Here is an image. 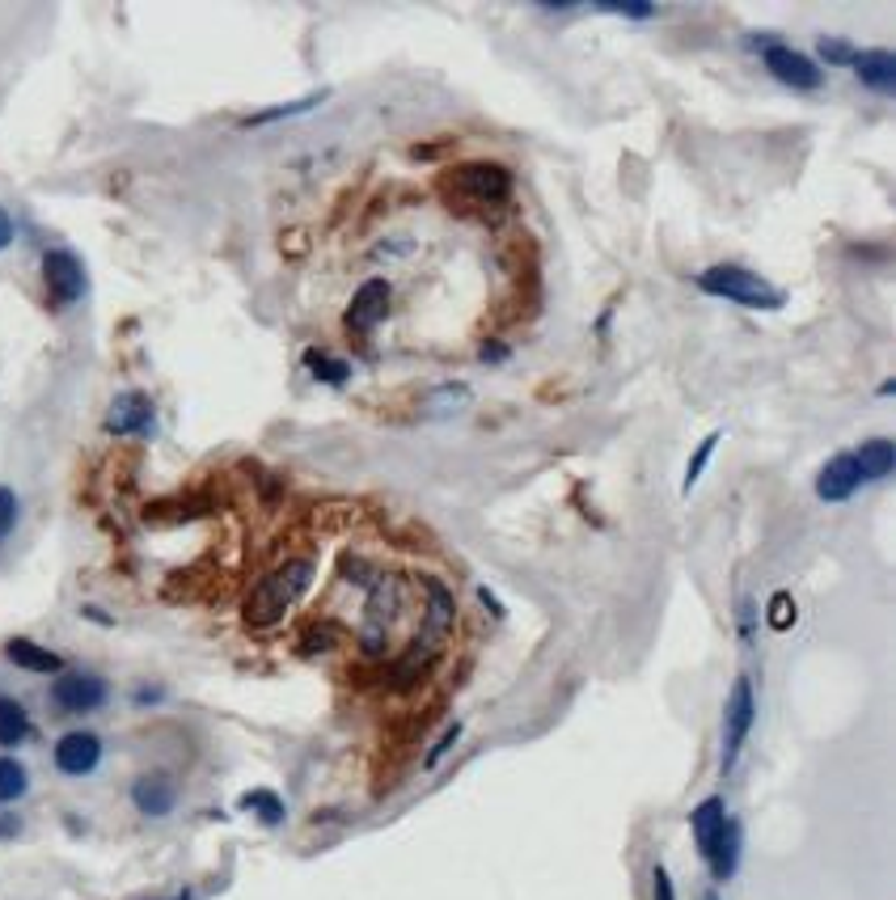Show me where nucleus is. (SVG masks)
Returning a JSON list of instances; mask_svg holds the SVG:
<instances>
[{"label": "nucleus", "mask_w": 896, "mask_h": 900, "mask_svg": "<svg viewBox=\"0 0 896 900\" xmlns=\"http://www.w3.org/2000/svg\"><path fill=\"white\" fill-rule=\"evenodd\" d=\"M309 584H313V558H309V554L284 558L279 567H272V571L250 588V597H245V604H242L245 626L250 630L279 626V622L288 618V609L309 592Z\"/></svg>", "instance_id": "f257e3e1"}, {"label": "nucleus", "mask_w": 896, "mask_h": 900, "mask_svg": "<svg viewBox=\"0 0 896 900\" xmlns=\"http://www.w3.org/2000/svg\"><path fill=\"white\" fill-rule=\"evenodd\" d=\"M402 609H407V579L380 567L377 579L364 588V618H359V652L368 659H380L389 652L394 626L402 622Z\"/></svg>", "instance_id": "f03ea898"}, {"label": "nucleus", "mask_w": 896, "mask_h": 900, "mask_svg": "<svg viewBox=\"0 0 896 900\" xmlns=\"http://www.w3.org/2000/svg\"><path fill=\"white\" fill-rule=\"evenodd\" d=\"M698 288L719 300L744 304V309H765V313L783 309V300H787L770 279L744 271V267H735V263H715V267H707V271L698 275Z\"/></svg>", "instance_id": "7ed1b4c3"}, {"label": "nucleus", "mask_w": 896, "mask_h": 900, "mask_svg": "<svg viewBox=\"0 0 896 900\" xmlns=\"http://www.w3.org/2000/svg\"><path fill=\"white\" fill-rule=\"evenodd\" d=\"M440 187L449 195H457L462 203H508L512 191H517V178L512 169L499 162H462L453 169H444Z\"/></svg>", "instance_id": "20e7f679"}, {"label": "nucleus", "mask_w": 896, "mask_h": 900, "mask_svg": "<svg viewBox=\"0 0 896 900\" xmlns=\"http://www.w3.org/2000/svg\"><path fill=\"white\" fill-rule=\"evenodd\" d=\"M753 719H757L753 681H749V677H735L732 698H728V707H723V774L740 762L744 740H749V732H753Z\"/></svg>", "instance_id": "39448f33"}, {"label": "nucleus", "mask_w": 896, "mask_h": 900, "mask_svg": "<svg viewBox=\"0 0 896 900\" xmlns=\"http://www.w3.org/2000/svg\"><path fill=\"white\" fill-rule=\"evenodd\" d=\"M107 698L110 685L98 673H59L52 681V707L59 714H93L107 707Z\"/></svg>", "instance_id": "423d86ee"}, {"label": "nucleus", "mask_w": 896, "mask_h": 900, "mask_svg": "<svg viewBox=\"0 0 896 900\" xmlns=\"http://www.w3.org/2000/svg\"><path fill=\"white\" fill-rule=\"evenodd\" d=\"M761 64H765V73H770L774 81L787 85V89L812 93V89L825 85V73H820V64H816L812 55L795 52V47H783V43L765 47V52H761Z\"/></svg>", "instance_id": "0eeeda50"}, {"label": "nucleus", "mask_w": 896, "mask_h": 900, "mask_svg": "<svg viewBox=\"0 0 896 900\" xmlns=\"http://www.w3.org/2000/svg\"><path fill=\"white\" fill-rule=\"evenodd\" d=\"M43 284H47V297H52L59 309L77 304V300L85 297V288H89L81 258H77L73 249H47V254H43Z\"/></svg>", "instance_id": "6e6552de"}, {"label": "nucleus", "mask_w": 896, "mask_h": 900, "mask_svg": "<svg viewBox=\"0 0 896 900\" xmlns=\"http://www.w3.org/2000/svg\"><path fill=\"white\" fill-rule=\"evenodd\" d=\"M385 313H389V284H385L380 275H373V279H364L352 292V304H347V313H343V326H347V334L364 338V334H373V330L385 322Z\"/></svg>", "instance_id": "1a4fd4ad"}, {"label": "nucleus", "mask_w": 896, "mask_h": 900, "mask_svg": "<svg viewBox=\"0 0 896 900\" xmlns=\"http://www.w3.org/2000/svg\"><path fill=\"white\" fill-rule=\"evenodd\" d=\"M52 762H55L59 774H68V778H85V774H93V769L102 765V736H98V732H85V727H77V732H64V736L55 740Z\"/></svg>", "instance_id": "9d476101"}, {"label": "nucleus", "mask_w": 896, "mask_h": 900, "mask_svg": "<svg viewBox=\"0 0 896 900\" xmlns=\"http://www.w3.org/2000/svg\"><path fill=\"white\" fill-rule=\"evenodd\" d=\"M157 427V410L144 393H119L107 410V432L110 436H153Z\"/></svg>", "instance_id": "9b49d317"}, {"label": "nucleus", "mask_w": 896, "mask_h": 900, "mask_svg": "<svg viewBox=\"0 0 896 900\" xmlns=\"http://www.w3.org/2000/svg\"><path fill=\"white\" fill-rule=\"evenodd\" d=\"M132 803H136L140 816L162 820V816H169V812L178 808V787H174V778H169V774H162V769H148V774H140L136 782H132Z\"/></svg>", "instance_id": "f8f14e48"}, {"label": "nucleus", "mask_w": 896, "mask_h": 900, "mask_svg": "<svg viewBox=\"0 0 896 900\" xmlns=\"http://www.w3.org/2000/svg\"><path fill=\"white\" fill-rule=\"evenodd\" d=\"M859 487H863V478H859V465H854L850 453L829 457V462L820 465V474H816V495L825 503H845Z\"/></svg>", "instance_id": "ddd939ff"}, {"label": "nucleus", "mask_w": 896, "mask_h": 900, "mask_svg": "<svg viewBox=\"0 0 896 900\" xmlns=\"http://www.w3.org/2000/svg\"><path fill=\"white\" fill-rule=\"evenodd\" d=\"M4 659L22 673H43V677H59L64 673V655L52 647H38L34 638H9L4 643Z\"/></svg>", "instance_id": "4468645a"}, {"label": "nucleus", "mask_w": 896, "mask_h": 900, "mask_svg": "<svg viewBox=\"0 0 896 900\" xmlns=\"http://www.w3.org/2000/svg\"><path fill=\"white\" fill-rule=\"evenodd\" d=\"M859 81L875 89V93H896V55L884 52V47H871V52H854V64Z\"/></svg>", "instance_id": "2eb2a0df"}, {"label": "nucleus", "mask_w": 896, "mask_h": 900, "mask_svg": "<svg viewBox=\"0 0 896 900\" xmlns=\"http://www.w3.org/2000/svg\"><path fill=\"white\" fill-rule=\"evenodd\" d=\"M740 837H744V829H740V820H723V829H719V837H715V846H710L707 863H710V875L715 879H732L735 867H740Z\"/></svg>", "instance_id": "dca6fc26"}, {"label": "nucleus", "mask_w": 896, "mask_h": 900, "mask_svg": "<svg viewBox=\"0 0 896 900\" xmlns=\"http://www.w3.org/2000/svg\"><path fill=\"white\" fill-rule=\"evenodd\" d=\"M723 820H728V803H723V795H710V799H703V803L694 808L689 829H694V842H698V854H703V858H707L710 846H715V837H719Z\"/></svg>", "instance_id": "f3484780"}, {"label": "nucleus", "mask_w": 896, "mask_h": 900, "mask_svg": "<svg viewBox=\"0 0 896 900\" xmlns=\"http://www.w3.org/2000/svg\"><path fill=\"white\" fill-rule=\"evenodd\" d=\"M854 457V465H859V478L863 482H880V478H888L896 469V444L893 440H867V444H859V453H850Z\"/></svg>", "instance_id": "a211bd4d"}, {"label": "nucleus", "mask_w": 896, "mask_h": 900, "mask_svg": "<svg viewBox=\"0 0 896 900\" xmlns=\"http://www.w3.org/2000/svg\"><path fill=\"white\" fill-rule=\"evenodd\" d=\"M30 732H34V723H30L26 707H22L18 698L0 693V748H18V744H26Z\"/></svg>", "instance_id": "6ab92c4d"}, {"label": "nucleus", "mask_w": 896, "mask_h": 900, "mask_svg": "<svg viewBox=\"0 0 896 900\" xmlns=\"http://www.w3.org/2000/svg\"><path fill=\"white\" fill-rule=\"evenodd\" d=\"M242 808H245V812H254V816L263 820L267 829H275V824H284V816H288L284 799H279L275 791H267V787H258V791H245V795H242Z\"/></svg>", "instance_id": "aec40b11"}, {"label": "nucleus", "mask_w": 896, "mask_h": 900, "mask_svg": "<svg viewBox=\"0 0 896 900\" xmlns=\"http://www.w3.org/2000/svg\"><path fill=\"white\" fill-rule=\"evenodd\" d=\"M322 102H327V93H309V98H300V102L267 107V110H258V114H250V119H245V127H263V123H279V119H297V114H309V110H318Z\"/></svg>", "instance_id": "412c9836"}, {"label": "nucleus", "mask_w": 896, "mask_h": 900, "mask_svg": "<svg viewBox=\"0 0 896 900\" xmlns=\"http://www.w3.org/2000/svg\"><path fill=\"white\" fill-rule=\"evenodd\" d=\"M26 791H30L26 765L18 762V757H0V808H4V803H18Z\"/></svg>", "instance_id": "4be33fe9"}, {"label": "nucleus", "mask_w": 896, "mask_h": 900, "mask_svg": "<svg viewBox=\"0 0 896 900\" xmlns=\"http://www.w3.org/2000/svg\"><path fill=\"white\" fill-rule=\"evenodd\" d=\"M305 364H309V373H313L318 381L334 385V389L352 381V364H347V359H330L327 352H309L305 355Z\"/></svg>", "instance_id": "5701e85b"}, {"label": "nucleus", "mask_w": 896, "mask_h": 900, "mask_svg": "<svg viewBox=\"0 0 896 900\" xmlns=\"http://www.w3.org/2000/svg\"><path fill=\"white\" fill-rule=\"evenodd\" d=\"M795 618H799V609H795V600H790V592H774L770 597V604H765V622H770V630H790L795 626Z\"/></svg>", "instance_id": "b1692460"}, {"label": "nucleus", "mask_w": 896, "mask_h": 900, "mask_svg": "<svg viewBox=\"0 0 896 900\" xmlns=\"http://www.w3.org/2000/svg\"><path fill=\"white\" fill-rule=\"evenodd\" d=\"M723 440V432H710L703 444H698V453L689 457V469H685V482H681V491H694L698 487V478H703V469H707V462H710V453H715V444Z\"/></svg>", "instance_id": "393cba45"}, {"label": "nucleus", "mask_w": 896, "mask_h": 900, "mask_svg": "<svg viewBox=\"0 0 896 900\" xmlns=\"http://www.w3.org/2000/svg\"><path fill=\"white\" fill-rule=\"evenodd\" d=\"M428 402H435V407H428V414H449V410H462L469 402V389L465 385H444V389H435Z\"/></svg>", "instance_id": "a878e982"}, {"label": "nucleus", "mask_w": 896, "mask_h": 900, "mask_svg": "<svg viewBox=\"0 0 896 900\" xmlns=\"http://www.w3.org/2000/svg\"><path fill=\"white\" fill-rule=\"evenodd\" d=\"M816 52H820L825 64H838V68H850V64H854V47H850L845 38H825V34H820Z\"/></svg>", "instance_id": "bb28decb"}, {"label": "nucleus", "mask_w": 896, "mask_h": 900, "mask_svg": "<svg viewBox=\"0 0 896 900\" xmlns=\"http://www.w3.org/2000/svg\"><path fill=\"white\" fill-rule=\"evenodd\" d=\"M18 491L13 487H0V537H9L13 533V524H18Z\"/></svg>", "instance_id": "cd10ccee"}, {"label": "nucleus", "mask_w": 896, "mask_h": 900, "mask_svg": "<svg viewBox=\"0 0 896 900\" xmlns=\"http://www.w3.org/2000/svg\"><path fill=\"white\" fill-rule=\"evenodd\" d=\"M457 740H462V723H453V727H444V736L435 740V748H432V753H428V757H423V769H435V765L444 762V753H449V748H453Z\"/></svg>", "instance_id": "c85d7f7f"}, {"label": "nucleus", "mask_w": 896, "mask_h": 900, "mask_svg": "<svg viewBox=\"0 0 896 900\" xmlns=\"http://www.w3.org/2000/svg\"><path fill=\"white\" fill-rule=\"evenodd\" d=\"M600 13H618V18H630V22H648V18H655V4H597Z\"/></svg>", "instance_id": "c756f323"}, {"label": "nucleus", "mask_w": 896, "mask_h": 900, "mask_svg": "<svg viewBox=\"0 0 896 900\" xmlns=\"http://www.w3.org/2000/svg\"><path fill=\"white\" fill-rule=\"evenodd\" d=\"M652 900H677L673 875L664 871V867H655V871H652Z\"/></svg>", "instance_id": "7c9ffc66"}, {"label": "nucleus", "mask_w": 896, "mask_h": 900, "mask_svg": "<svg viewBox=\"0 0 896 900\" xmlns=\"http://www.w3.org/2000/svg\"><path fill=\"white\" fill-rule=\"evenodd\" d=\"M13 237H18V224H13V216L0 208V249L13 246Z\"/></svg>", "instance_id": "2f4dec72"}, {"label": "nucleus", "mask_w": 896, "mask_h": 900, "mask_svg": "<svg viewBox=\"0 0 896 900\" xmlns=\"http://www.w3.org/2000/svg\"><path fill=\"white\" fill-rule=\"evenodd\" d=\"M740 634L744 643H753V600H740Z\"/></svg>", "instance_id": "473e14b6"}, {"label": "nucleus", "mask_w": 896, "mask_h": 900, "mask_svg": "<svg viewBox=\"0 0 896 900\" xmlns=\"http://www.w3.org/2000/svg\"><path fill=\"white\" fill-rule=\"evenodd\" d=\"M22 824H18V816H0V837H13Z\"/></svg>", "instance_id": "72a5a7b5"}, {"label": "nucleus", "mask_w": 896, "mask_h": 900, "mask_svg": "<svg viewBox=\"0 0 896 900\" xmlns=\"http://www.w3.org/2000/svg\"><path fill=\"white\" fill-rule=\"evenodd\" d=\"M162 698V689H140L136 693V702H157Z\"/></svg>", "instance_id": "f704fd0d"}, {"label": "nucleus", "mask_w": 896, "mask_h": 900, "mask_svg": "<svg viewBox=\"0 0 896 900\" xmlns=\"http://www.w3.org/2000/svg\"><path fill=\"white\" fill-rule=\"evenodd\" d=\"M169 900H190V892H178V897H169Z\"/></svg>", "instance_id": "c9c22d12"}, {"label": "nucleus", "mask_w": 896, "mask_h": 900, "mask_svg": "<svg viewBox=\"0 0 896 900\" xmlns=\"http://www.w3.org/2000/svg\"><path fill=\"white\" fill-rule=\"evenodd\" d=\"M703 900H719V897H715V892H707V897H703Z\"/></svg>", "instance_id": "e433bc0d"}]
</instances>
